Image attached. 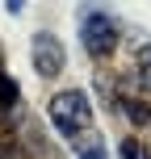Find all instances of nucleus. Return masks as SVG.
<instances>
[{
    "mask_svg": "<svg viewBox=\"0 0 151 159\" xmlns=\"http://www.w3.org/2000/svg\"><path fill=\"white\" fill-rule=\"evenodd\" d=\"M46 113H50L55 134H63L67 143L92 130V101H88V92H80V88H63V92H55Z\"/></svg>",
    "mask_w": 151,
    "mask_h": 159,
    "instance_id": "f257e3e1",
    "label": "nucleus"
},
{
    "mask_svg": "<svg viewBox=\"0 0 151 159\" xmlns=\"http://www.w3.org/2000/svg\"><path fill=\"white\" fill-rule=\"evenodd\" d=\"M80 42L88 59H109L122 42V21H113L105 8H80Z\"/></svg>",
    "mask_w": 151,
    "mask_h": 159,
    "instance_id": "f03ea898",
    "label": "nucleus"
},
{
    "mask_svg": "<svg viewBox=\"0 0 151 159\" xmlns=\"http://www.w3.org/2000/svg\"><path fill=\"white\" fill-rule=\"evenodd\" d=\"M30 59H34V71L42 80H55L63 71V63H67V50H63V42H59L50 30H38L34 42H30Z\"/></svg>",
    "mask_w": 151,
    "mask_h": 159,
    "instance_id": "7ed1b4c3",
    "label": "nucleus"
},
{
    "mask_svg": "<svg viewBox=\"0 0 151 159\" xmlns=\"http://www.w3.org/2000/svg\"><path fill=\"white\" fill-rule=\"evenodd\" d=\"M126 84L134 88V92H151V42H143L134 55V67H130Z\"/></svg>",
    "mask_w": 151,
    "mask_h": 159,
    "instance_id": "20e7f679",
    "label": "nucleus"
},
{
    "mask_svg": "<svg viewBox=\"0 0 151 159\" xmlns=\"http://www.w3.org/2000/svg\"><path fill=\"white\" fill-rule=\"evenodd\" d=\"M21 138L38 151V159H55V147L46 143V134H42V126H38L34 117H21Z\"/></svg>",
    "mask_w": 151,
    "mask_h": 159,
    "instance_id": "39448f33",
    "label": "nucleus"
},
{
    "mask_svg": "<svg viewBox=\"0 0 151 159\" xmlns=\"http://www.w3.org/2000/svg\"><path fill=\"white\" fill-rule=\"evenodd\" d=\"M72 151H76L80 159H105V138L97 134V130H88V134L72 138Z\"/></svg>",
    "mask_w": 151,
    "mask_h": 159,
    "instance_id": "423d86ee",
    "label": "nucleus"
},
{
    "mask_svg": "<svg viewBox=\"0 0 151 159\" xmlns=\"http://www.w3.org/2000/svg\"><path fill=\"white\" fill-rule=\"evenodd\" d=\"M118 113H126L134 126H151V105H147V101H139V96H122Z\"/></svg>",
    "mask_w": 151,
    "mask_h": 159,
    "instance_id": "0eeeda50",
    "label": "nucleus"
},
{
    "mask_svg": "<svg viewBox=\"0 0 151 159\" xmlns=\"http://www.w3.org/2000/svg\"><path fill=\"white\" fill-rule=\"evenodd\" d=\"M17 101H21V88H17V80H8L0 71V109H17Z\"/></svg>",
    "mask_w": 151,
    "mask_h": 159,
    "instance_id": "6e6552de",
    "label": "nucleus"
},
{
    "mask_svg": "<svg viewBox=\"0 0 151 159\" xmlns=\"http://www.w3.org/2000/svg\"><path fill=\"white\" fill-rule=\"evenodd\" d=\"M118 155L122 159H151V151L139 143V138H122V143H118Z\"/></svg>",
    "mask_w": 151,
    "mask_h": 159,
    "instance_id": "1a4fd4ad",
    "label": "nucleus"
}]
</instances>
